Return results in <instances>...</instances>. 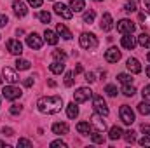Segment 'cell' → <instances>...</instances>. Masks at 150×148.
Instances as JSON below:
<instances>
[{"instance_id":"6da1fadb","label":"cell","mask_w":150,"mask_h":148,"mask_svg":"<svg viewBox=\"0 0 150 148\" xmlns=\"http://www.w3.org/2000/svg\"><path fill=\"white\" fill-rule=\"evenodd\" d=\"M63 106V98L59 96H47V98H40L37 101V108L38 111L45 113V115H52L58 113Z\"/></svg>"},{"instance_id":"7a4b0ae2","label":"cell","mask_w":150,"mask_h":148,"mask_svg":"<svg viewBox=\"0 0 150 148\" xmlns=\"http://www.w3.org/2000/svg\"><path fill=\"white\" fill-rule=\"evenodd\" d=\"M93 106H94V110H96V113H100V115H108L110 113V110H108V106H107V101L103 99V96H93Z\"/></svg>"},{"instance_id":"3957f363","label":"cell","mask_w":150,"mask_h":148,"mask_svg":"<svg viewBox=\"0 0 150 148\" xmlns=\"http://www.w3.org/2000/svg\"><path fill=\"white\" fill-rule=\"evenodd\" d=\"M98 45V38L94 33H82L80 35V47L82 49H94Z\"/></svg>"},{"instance_id":"277c9868","label":"cell","mask_w":150,"mask_h":148,"mask_svg":"<svg viewBox=\"0 0 150 148\" xmlns=\"http://www.w3.org/2000/svg\"><path fill=\"white\" fill-rule=\"evenodd\" d=\"M119 115H120V120H122L126 125H131V124L134 122V111L131 110V106H127V105H122V106H120Z\"/></svg>"},{"instance_id":"5b68a950","label":"cell","mask_w":150,"mask_h":148,"mask_svg":"<svg viewBox=\"0 0 150 148\" xmlns=\"http://www.w3.org/2000/svg\"><path fill=\"white\" fill-rule=\"evenodd\" d=\"M91 96H93V91H91L89 87H79V89L75 91V94H74V101L77 103V105H80V103L87 101Z\"/></svg>"},{"instance_id":"8992f818","label":"cell","mask_w":150,"mask_h":148,"mask_svg":"<svg viewBox=\"0 0 150 148\" xmlns=\"http://www.w3.org/2000/svg\"><path fill=\"white\" fill-rule=\"evenodd\" d=\"M134 28H136V25H134L131 19H120V21L117 23V32L122 33V35H126V33H133Z\"/></svg>"},{"instance_id":"52a82bcc","label":"cell","mask_w":150,"mask_h":148,"mask_svg":"<svg viewBox=\"0 0 150 148\" xmlns=\"http://www.w3.org/2000/svg\"><path fill=\"white\" fill-rule=\"evenodd\" d=\"M21 94H23V91L19 87H14V85H5L2 91V96L5 99H18V98H21Z\"/></svg>"},{"instance_id":"ba28073f","label":"cell","mask_w":150,"mask_h":148,"mask_svg":"<svg viewBox=\"0 0 150 148\" xmlns=\"http://www.w3.org/2000/svg\"><path fill=\"white\" fill-rule=\"evenodd\" d=\"M54 12L58 14V16H61L63 19H72V16H74V11L72 9H68L65 4H54Z\"/></svg>"},{"instance_id":"9c48e42d","label":"cell","mask_w":150,"mask_h":148,"mask_svg":"<svg viewBox=\"0 0 150 148\" xmlns=\"http://www.w3.org/2000/svg\"><path fill=\"white\" fill-rule=\"evenodd\" d=\"M91 127H93V131H105L107 129V124H105V120H103V115H93L91 117Z\"/></svg>"},{"instance_id":"30bf717a","label":"cell","mask_w":150,"mask_h":148,"mask_svg":"<svg viewBox=\"0 0 150 148\" xmlns=\"http://www.w3.org/2000/svg\"><path fill=\"white\" fill-rule=\"evenodd\" d=\"M7 51H9L11 54L21 56V52H23V45H21V42H19V40L12 38V40H9V42H7Z\"/></svg>"},{"instance_id":"8fae6325","label":"cell","mask_w":150,"mask_h":148,"mask_svg":"<svg viewBox=\"0 0 150 148\" xmlns=\"http://www.w3.org/2000/svg\"><path fill=\"white\" fill-rule=\"evenodd\" d=\"M120 44H122V47H124V49L133 51V49L136 47L138 40H136V37H133V33H126V35L122 37V40H120Z\"/></svg>"},{"instance_id":"7c38bea8","label":"cell","mask_w":150,"mask_h":148,"mask_svg":"<svg viewBox=\"0 0 150 148\" xmlns=\"http://www.w3.org/2000/svg\"><path fill=\"white\" fill-rule=\"evenodd\" d=\"M26 44H28V47H30V49L38 51V49L42 47V38L38 37L37 33H30V35L26 37Z\"/></svg>"},{"instance_id":"4fadbf2b","label":"cell","mask_w":150,"mask_h":148,"mask_svg":"<svg viewBox=\"0 0 150 148\" xmlns=\"http://www.w3.org/2000/svg\"><path fill=\"white\" fill-rule=\"evenodd\" d=\"M12 9H14V12H16L18 18H25V16L28 14V9H26V5H25L21 0H14V2H12Z\"/></svg>"},{"instance_id":"5bb4252c","label":"cell","mask_w":150,"mask_h":148,"mask_svg":"<svg viewBox=\"0 0 150 148\" xmlns=\"http://www.w3.org/2000/svg\"><path fill=\"white\" fill-rule=\"evenodd\" d=\"M101 30L103 32H110L113 28V19H112V14L110 12H105L103 16H101Z\"/></svg>"},{"instance_id":"9a60e30c","label":"cell","mask_w":150,"mask_h":148,"mask_svg":"<svg viewBox=\"0 0 150 148\" xmlns=\"http://www.w3.org/2000/svg\"><path fill=\"white\" fill-rule=\"evenodd\" d=\"M105 59H107L108 63H117V61L120 59V51H119L117 47H110V49L105 52Z\"/></svg>"},{"instance_id":"2e32d148","label":"cell","mask_w":150,"mask_h":148,"mask_svg":"<svg viewBox=\"0 0 150 148\" xmlns=\"http://www.w3.org/2000/svg\"><path fill=\"white\" fill-rule=\"evenodd\" d=\"M2 75H4V78H5L9 84H16V82H19V77H18V73H16L12 68H4V70H2Z\"/></svg>"},{"instance_id":"e0dca14e","label":"cell","mask_w":150,"mask_h":148,"mask_svg":"<svg viewBox=\"0 0 150 148\" xmlns=\"http://www.w3.org/2000/svg\"><path fill=\"white\" fill-rule=\"evenodd\" d=\"M126 66H127V70H129L131 73H140V72H142V65H140V61H138L136 58H129V59L126 61Z\"/></svg>"},{"instance_id":"ac0fdd59","label":"cell","mask_w":150,"mask_h":148,"mask_svg":"<svg viewBox=\"0 0 150 148\" xmlns=\"http://www.w3.org/2000/svg\"><path fill=\"white\" fill-rule=\"evenodd\" d=\"M68 131H70V127H68V124L67 122H58V124H52V132L54 134H68Z\"/></svg>"},{"instance_id":"d6986e66","label":"cell","mask_w":150,"mask_h":148,"mask_svg":"<svg viewBox=\"0 0 150 148\" xmlns=\"http://www.w3.org/2000/svg\"><path fill=\"white\" fill-rule=\"evenodd\" d=\"M56 32H58L61 37L65 38V40H70V38H72V32H70V30H68V28H67L63 23H58V26H56Z\"/></svg>"},{"instance_id":"ffe728a7","label":"cell","mask_w":150,"mask_h":148,"mask_svg":"<svg viewBox=\"0 0 150 148\" xmlns=\"http://www.w3.org/2000/svg\"><path fill=\"white\" fill-rule=\"evenodd\" d=\"M77 132L79 134H89V132H93L91 122H79L77 124Z\"/></svg>"},{"instance_id":"44dd1931","label":"cell","mask_w":150,"mask_h":148,"mask_svg":"<svg viewBox=\"0 0 150 148\" xmlns=\"http://www.w3.org/2000/svg\"><path fill=\"white\" fill-rule=\"evenodd\" d=\"M44 38H45V42H47L49 45H56V44H58V35H56L52 30H45V32H44Z\"/></svg>"},{"instance_id":"7402d4cb","label":"cell","mask_w":150,"mask_h":148,"mask_svg":"<svg viewBox=\"0 0 150 148\" xmlns=\"http://www.w3.org/2000/svg\"><path fill=\"white\" fill-rule=\"evenodd\" d=\"M49 70H51L52 73L59 75V73H63V72H65V65H63V61H54V63H51V65H49Z\"/></svg>"},{"instance_id":"603a6c76","label":"cell","mask_w":150,"mask_h":148,"mask_svg":"<svg viewBox=\"0 0 150 148\" xmlns=\"http://www.w3.org/2000/svg\"><path fill=\"white\" fill-rule=\"evenodd\" d=\"M70 9H72L74 12H82V11L86 9V2H84V0H72V2H70Z\"/></svg>"},{"instance_id":"cb8c5ba5","label":"cell","mask_w":150,"mask_h":148,"mask_svg":"<svg viewBox=\"0 0 150 148\" xmlns=\"http://www.w3.org/2000/svg\"><path fill=\"white\" fill-rule=\"evenodd\" d=\"M122 129L119 127V125H113L112 129H110V132H108V138L112 140V141H115V140H119V138H122Z\"/></svg>"},{"instance_id":"d4e9b609","label":"cell","mask_w":150,"mask_h":148,"mask_svg":"<svg viewBox=\"0 0 150 148\" xmlns=\"http://www.w3.org/2000/svg\"><path fill=\"white\" fill-rule=\"evenodd\" d=\"M67 115H68V118H77V115H79V108H77V103H70V105H67Z\"/></svg>"},{"instance_id":"484cf974","label":"cell","mask_w":150,"mask_h":148,"mask_svg":"<svg viewBox=\"0 0 150 148\" xmlns=\"http://www.w3.org/2000/svg\"><path fill=\"white\" fill-rule=\"evenodd\" d=\"M91 140H93V143L103 145V143H105V136H103V131H93V134H91Z\"/></svg>"},{"instance_id":"4316f807","label":"cell","mask_w":150,"mask_h":148,"mask_svg":"<svg viewBox=\"0 0 150 148\" xmlns=\"http://www.w3.org/2000/svg\"><path fill=\"white\" fill-rule=\"evenodd\" d=\"M122 94L127 96V98H133V96L136 94V87L131 85V84H124V87H122Z\"/></svg>"},{"instance_id":"83f0119b","label":"cell","mask_w":150,"mask_h":148,"mask_svg":"<svg viewBox=\"0 0 150 148\" xmlns=\"http://www.w3.org/2000/svg\"><path fill=\"white\" fill-rule=\"evenodd\" d=\"M138 44H140L143 49H150V35H147V33H142V35L138 37Z\"/></svg>"},{"instance_id":"f1b7e54d","label":"cell","mask_w":150,"mask_h":148,"mask_svg":"<svg viewBox=\"0 0 150 148\" xmlns=\"http://www.w3.org/2000/svg\"><path fill=\"white\" fill-rule=\"evenodd\" d=\"M94 18H96V12L91 9V11H86V12H84V18H82V19H84L86 25H91V23L94 21Z\"/></svg>"},{"instance_id":"f546056e","label":"cell","mask_w":150,"mask_h":148,"mask_svg":"<svg viewBox=\"0 0 150 148\" xmlns=\"http://www.w3.org/2000/svg\"><path fill=\"white\" fill-rule=\"evenodd\" d=\"M32 66V63L28 59H16V68L18 70H28Z\"/></svg>"},{"instance_id":"4dcf8cb0","label":"cell","mask_w":150,"mask_h":148,"mask_svg":"<svg viewBox=\"0 0 150 148\" xmlns=\"http://www.w3.org/2000/svg\"><path fill=\"white\" fill-rule=\"evenodd\" d=\"M52 58H54L56 61H65V59H67V52L61 51V49H56V51H52Z\"/></svg>"},{"instance_id":"1f68e13d","label":"cell","mask_w":150,"mask_h":148,"mask_svg":"<svg viewBox=\"0 0 150 148\" xmlns=\"http://www.w3.org/2000/svg\"><path fill=\"white\" fill-rule=\"evenodd\" d=\"M117 80L120 82V84H131L133 82V77L127 73H119L117 75Z\"/></svg>"},{"instance_id":"d6a6232c","label":"cell","mask_w":150,"mask_h":148,"mask_svg":"<svg viewBox=\"0 0 150 148\" xmlns=\"http://www.w3.org/2000/svg\"><path fill=\"white\" fill-rule=\"evenodd\" d=\"M138 111L143 113V115H150V105L147 101H142V103L138 105Z\"/></svg>"},{"instance_id":"836d02e7","label":"cell","mask_w":150,"mask_h":148,"mask_svg":"<svg viewBox=\"0 0 150 148\" xmlns=\"http://www.w3.org/2000/svg\"><path fill=\"white\" fill-rule=\"evenodd\" d=\"M124 140H126L127 143H134V141H136V132H134V131H127V132H124Z\"/></svg>"},{"instance_id":"e575fe53","label":"cell","mask_w":150,"mask_h":148,"mask_svg":"<svg viewBox=\"0 0 150 148\" xmlns=\"http://www.w3.org/2000/svg\"><path fill=\"white\" fill-rule=\"evenodd\" d=\"M65 85L67 87L74 85V72H67V75H65Z\"/></svg>"},{"instance_id":"d590c367","label":"cell","mask_w":150,"mask_h":148,"mask_svg":"<svg viewBox=\"0 0 150 148\" xmlns=\"http://www.w3.org/2000/svg\"><path fill=\"white\" fill-rule=\"evenodd\" d=\"M38 18H40L42 23H49V21H51V14H49L47 11H42V12L38 14Z\"/></svg>"},{"instance_id":"8d00e7d4","label":"cell","mask_w":150,"mask_h":148,"mask_svg":"<svg viewBox=\"0 0 150 148\" xmlns=\"http://www.w3.org/2000/svg\"><path fill=\"white\" fill-rule=\"evenodd\" d=\"M105 92H107V94H108V96H117V92H119V91H117V87H115V85H107V87H105Z\"/></svg>"},{"instance_id":"74e56055","label":"cell","mask_w":150,"mask_h":148,"mask_svg":"<svg viewBox=\"0 0 150 148\" xmlns=\"http://www.w3.org/2000/svg\"><path fill=\"white\" fill-rule=\"evenodd\" d=\"M124 11H126V12H129V14H131V12H134V11H136V4H134V2H127V4L124 5Z\"/></svg>"},{"instance_id":"f35d334b","label":"cell","mask_w":150,"mask_h":148,"mask_svg":"<svg viewBox=\"0 0 150 148\" xmlns=\"http://www.w3.org/2000/svg\"><path fill=\"white\" fill-rule=\"evenodd\" d=\"M18 147H26V148H32V147H33V143H32L30 140H25V138H21V140L18 141Z\"/></svg>"},{"instance_id":"ab89813d","label":"cell","mask_w":150,"mask_h":148,"mask_svg":"<svg viewBox=\"0 0 150 148\" xmlns=\"http://www.w3.org/2000/svg\"><path fill=\"white\" fill-rule=\"evenodd\" d=\"M142 96H143V99H145V101H150V85H145V87H143Z\"/></svg>"},{"instance_id":"60d3db41","label":"cell","mask_w":150,"mask_h":148,"mask_svg":"<svg viewBox=\"0 0 150 148\" xmlns=\"http://www.w3.org/2000/svg\"><path fill=\"white\" fill-rule=\"evenodd\" d=\"M49 147H52V148H58V147H61V148H67V143L65 141H61V140H58V141H52Z\"/></svg>"},{"instance_id":"b9f144b4","label":"cell","mask_w":150,"mask_h":148,"mask_svg":"<svg viewBox=\"0 0 150 148\" xmlns=\"http://www.w3.org/2000/svg\"><path fill=\"white\" fill-rule=\"evenodd\" d=\"M9 111H11L12 115H19V113H21V106H19V105H12Z\"/></svg>"},{"instance_id":"7bdbcfd3","label":"cell","mask_w":150,"mask_h":148,"mask_svg":"<svg viewBox=\"0 0 150 148\" xmlns=\"http://www.w3.org/2000/svg\"><path fill=\"white\" fill-rule=\"evenodd\" d=\"M140 145H142V147H150V136H143V138L140 140Z\"/></svg>"},{"instance_id":"ee69618b","label":"cell","mask_w":150,"mask_h":148,"mask_svg":"<svg viewBox=\"0 0 150 148\" xmlns=\"http://www.w3.org/2000/svg\"><path fill=\"white\" fill-rule=\"evenodd\" d=\"M28 4H30L32 7H35V9H37V7L42 5V0H28Z\"/></svg>"},{"instance_id":"f6af8a7d","label":"cell","mask_w":150,"mask_h":148,"mask_svg":"<svg viewBox=\"0 0 150 148\" xmlns=\"http://www.w3.org/2000/svg\"><path fill=\"white\" fill-rule=\"evenodd\" d=\"M86 80H87L89 84H93V82L96 80V78H94V73H91V72H87V73H86Z\"/></svg>"},{"instance_id":"bcb514c9","label":"cell","mask_w":150,"mask_h":148,"mask_svg":"<svg viewBox=\"0 0 150 148\" xmlns=\"http://www.w3.org/2000/svg\"><path fill=\"white\" fill-rule=\"evenodd\" d=\"M23 84H25L26 87H32V85H33V77H28V78H25V80H23Z\"/></svg>"},{"instance_id":"7dc6e473","label":"cell","mask_w":150,"mask_h":148,"mask_svg":"<svg viewBox=\"0 0 150 148\" xmlns=\"http://www.w3.org/2000/svg\"><path fill=\"white\" fill-rule=\"evenodd\" d=\"M2 132H4L5 136H14V131H12L11 127H4V129H2Z\"/></svg>"},{"instance_id":"c3c4849f","label":"cell","mask_w":150,"mask_h":148,"mask_svg":"<svg viewBox=\"0 0 150 148\" xmlns=\"http://www.w3.org/2000/svg\"><path fill=\"white\" fill-rule=\"evenodd\" d=\"M9 23V19H7V16L5 14H0V26H5Z\"/></svg>"},{"instance_id":"681fc988","label":"cell","mask_w":150,"mask_h":148,"mask_svg":"<svg viewBox=\"0 0 150 148\" xmlns=\"http://www.w3.org/2000/svg\"><path fill=\"white\" fill-rule=\"evenodd\" d=\"M142 131H143L145 136H150V125H145V124H143V125H142Z\"/></svg>"},{"instance_id":"f907efd6","label":"cell","mask_w":150,"mask_h":148,"mask_svg":"<svg viewBox=\"0 0 150 148\" xmlns=\"http://www.w3.org/2000/svg\"><path fill=\"white\" fill-rule=\"evenodd\" d=\"M82 72H84L82 65H77V66H75V72H74V73H82Z\"/></svg>"},{"instance_id":"816d5d0a","label":"cell","mask_w":150,"mask_h":148,"mask_svg":"<svg viewBox=\"0 0 150 148\" xmlns=\"http://www.w3.org/2000/svg\"><path fill=\"white\" fill-rule=\"evenodd\" d=\"M47 84H49V87H56V82L54 80H47Z\"/></svg>"},{"instance_id":"f5cc1de1","label":"cell","mask_w":150,"mask_h":148,"mask_svg":"<svg viewBox=\"0 0 150 148\" xmlns=\"http://www.w3.org/2000/svg\"><path fill=\"white\" fill-rule=\"evenodd\" d=\"M143 5H145V7L150 11V0H143Z\"/></svg>"},{"instance_id":"db71d44e","label":"cell","mask_w":150,"mask_h":148,"mask_svg":"<svg viewBox=\"0 0 150 148\" xmlns=\"http://www.w3.org/2000/svg\"><path fill=\"white\" fill-rule=\"evenodd\" d=\"M145 73H147V77H149V78H150V65H149V66H147V70H145Z\"/></svg>"},{"instance_id":"11a10c76","label":"cell","mask_w":150,"mask_h":148,"mask_svg":"<svg viewBox=\"0 0 150 148\" xmlns=\"http://www.w3.org/2000/svg\"><path fill=\"white\" fill-rule=\"evenodd\" d=\"M0 147H5V143H4V141H0Z\"/></svg>"},{"instance_id":"9f6ffc18","label":"cell","mask_w":150,"mask_h":148,"mask_svg":"<svg viewBox=\"0 0 150 148\" xmlns=\"http://www.w3.org/2000/svg\"><path fill=\"white\" fill-rule=\"evenodd\" d=\"M147 59H149V61H150V52H149V54H147Z\"/></svg>"},{"instance_id":"6f0895ef","label":"cell","mask_w":150,"mask_h":148,"mask_svg":"<svg viewBox=\"0 0 150 148\" xmlns=\"http://www.w3.org/2000/svg\"><path fill=\"white\" fill-rule=\"evenodd\" d=\"M94 2H103V0H94Z\"/></svg>"},{"instance_id":"680465c9","label":"cell","mask_w":150,"mask_h":148,"mask_svg":"<svg viewBox=\"0 0 150 148\" xmlns=\"http://www.w3.org/2000/svg\"><path fill=\"white\" fill-rule=\"evenodd\" d=\"M0 84H2V80H0Z\"/></svg>"}]
</instances>
